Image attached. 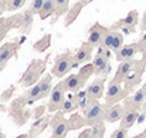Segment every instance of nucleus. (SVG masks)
<instances>
[{"label": "nucleus", "mask_w": 146, "mask_h": 138, "mask_svg": "<svg viewBox=\"0 0 146 138\" xmlns=\"http://www.w3.org/2000/svg\"><path fill=\"white\" fill-rule=\"evenodd\" d=\"M95 74V70H94V64H85L82 66V68L77 73V74H71L68 76L64 81V86H65V90L67 92H78L80 90L84 88V86L87 84V81L90 80V77Z\"/></svg>", "instance_id": "nucleus-1"}, {"label": "nucleus", "mask_w": 146, "mask_h": 138, "mask_svg": "<svg viewBox=\"0 0 146 138\" xmlns=\"http://www.w3.org/2000/svg\"><path fill=\"white\" fill-rule=\"evenodd\" d=\"M46 64H47V57L46 58H37L33 60L30 63V66L27 67V70L23 73L19 84L23 88H30L31 86H34L36 83L40 81V78L43 77V73L46 71Z\"/></svg>", "instance_id": "nucleus-2"}, {"label": "nucleus", "mask_w": 146, "mask_h": 138, "mask_svg": "<svg viewBox=\"0 0 146 138\" xmlns=\"http://www.w3.org/2000/svg\"><path fill=\"white\" fill-rule=\"evenodd\" d=\"M78 64L74 58V53L71 51H65L60 56L55 57V61H54V66H52V70H51V74L57 78H61L64 76H67L71 68H77Z\"/></svg>", "instance_id": "nucleus-3"}, {"label": "nucleus", "mask_w": 146, "mask_h": 138, "mask_svg": "<svg viewBox=\"0 0 146 138\" xmlns=\"http://www.w3.org/2000/svg\"><path fill=\"white\" fill-rule=\"evenodd\" d=\"M94 70L99 77H106L111 71V50L106 47H98V51L94 57Z\"/></svg>", "instance_id": "nucleus-4"}, {"label": "nucleus", "mask_w": 146, "mask_h": 138, "mask_svg": "<svg viewBox=\"0 0 146 138\" xmlns=\"http://www.w3.org/2000/svg\"><path fill=\"white\" fill-rule=\"evenodd\" d=\"M105 111H106V107L105 104H101L98 100L92 101L88 108L84 111V118H85V123L87 125H97L105 121Z\"/></svg>", "instance_id": "nucleus-5"}, {"label": "nucleus", "mask_w": 146, "mask_h": 138, "mask_svg": "<svg viewBox=\"0 0 146 138\" xmlns=\"http://www.w3.org/2000/svg\"><path fill=\"white\" fill-rule=\"evenodd\" d=\"M65 94H67V90H65L64 81H60L57 86L52 87V90L48 95V104H47L48 113H55V111L61 110V107L67 98Z\"/></svg>", "instance_id": "nucleus-6"}, {"label": "nucleus", "mask_w": 146, "mask_h": 138, "mask_svg": "<svg viewBox=\"0 0 146 138\" xmlns=\"http://www.w3.org/2000/svg\"><path fill=\"white\" fill-rule=\"evenodd\" d=\"M128 90L122 88V84L111 81L106 90V97H105V107H111L113 104H118L121 100H123L128 95Z\"/></svg>", "instance_id": "nucleus-7"}, {"label": "nucleus", "mask_w": 146, "mask_h": 138, "mask_svg": "<svg viewBox=\"0 0 146 138\" xmlns=\"http://www.w3.org/2000/svg\"><path fill=\"white\" fill-rule=\"evenodd\" d=\"M62 115H64V114L61 113V115H57V117L52 120V123H51V125H52V133H51V137L50 138H65L67 134H68V131L72 130L70 120H65Z\"/></svg>", "instance_id": "nucleus-8"}, {"label": "nucleus", "mask_w": 146, "mask_h": 138, "mask_svg": "<svg viewBox=\"0 0 146 138\" xmlns=\"http://www.w3.org/2000/svg\"><path fill=\"white\" fill-rule=\"evenodd\" d=\"M19 47H20V43H17V42H9V43H4L0 47V71L17 54Z\"/></svg>", "instance_id": "nucleus-9"}, {"label": "nucleus", "mask_w": 146, "mask_h": 138, "mask_svg": "<svg viewBox=\"0 0 146 138\" xmlns=\"http://www.w3.org/2000/svg\"><path fill=\"white\" fill-rule=\"evenodd\" d=\"M136 64H138V60H133V58L121 61V63H119V67H118V70H116V74H115V77H113L112 81H113V83H119V84L125 83L126 77L132 73V70L136 67Z\"/></svg>", "instance_id": "nucleus-10"}, {"label": "nucleus", "mask_w": 146, "mask_h": 138, "mask_svg": "<svg viewBox=\"0 0 146 138\" xmlns=\"http://www.w3.org/2000/svg\"><path fill=\"white\" fill-rule=\"evenodd\" d=\"M108 31H109V30H108L106 27L101 26L99 23H95V24L90 29V33H88V39H87V42L94 47H101Z\"/></svg>", "instance_id": "nucleus-11"}, {"label": "nucleus", "mask_w": 146, "mask_h": 138, "mask_svg": "<svg viewBox=\"0 0 146 138\" xmlns=\"http://www.w3.org/2000/svg\"><path fill=\"white\" fill-rule=\"evenodd\" d=\"M145 101H146V84L142 88L136 90V91L132 94V97L126 98L123 105H125L126 110H139L143 105Z\"/></svg>", "instance_id": "nucleus-12"}, {"label": "nucleus", "mask_w": 146, "mask_h": 138, "mask_svg": "<svg viewBox=\"0 0 146 138\" xmlns=\"http://www.w3.org/2000/svg\"><path fill=\"white\" fill-rule=\"evenodd\" d=\"M102 46L109 48L113 53L119 51L121 47L123 46V36H122V33H119V31H108L105 39H104Z\"/></svg>", "instance_id": "nucleus-13"}, {"label": "nucleus", "mask_w": 146, "mask_h": 138, "mask_svg": "<svg viewBox=\"0 0 146 138\" xmlns=\"http://www.w3.org/2000/svg\"><path fill=\"white\" fill-rule=\"evenodd\" d=\"M145 64H146V60L138 61L136 67H135V68L132 70V73L126 77V80H125V88H126L128 91L132 90L135 86H138V84L141 83V76H142L143 70H145Z\"/></svg>", "instance_id": "nucleus-14"}, {"label": "nucleus", "mask_w": 146, "mask_h": 138, "mask_svg": "<svg viewBox=\"0 0 146 138\" xmlns=\"http://www.w3.org/2000/svg\"><path fill=\"white\" fill-rule=\"evenodd\" d=\"M85 90H87L88 97L92 101L99 100L104 95V90H105V77H98V78H95L94 81H91L88 84V87Z\"/></svg>", "instance_id": "nucleus-15"}, {"label": "nucleus", "mask_w": 146, "mask_h": 138, "mask_svg": "<svg viewBox=\"0 0 146 138\" xmlns=\"http://www.w3.org/2000/svg\"><path fill=\"white\" fill-rule=\"evenodd\" d=\"M92 51H94V46H91L88 42L84 43L75 53H74V58L77 61V64H88V61H91L92 58Z\"/></svg>", "instance_id": "nucleus-16"}, {"label": "nucleus", "mask_w": 146, "mask_h": 138, "mask_svg": "<svg viewBox=\"0 0 146 138\" xmlns=\"http://www.w3.org/2000/svg\"><path fill=\"white\" fill-rule=\"evenodd\" d=\"M126 108L125 105H121V104H113L111 107H106V111H105V121L106 123H116V121H121L123 114H125Z\"/></svg>", "instance_id": "nucleus-17"}, {"label": "nucleus", "mask_w": 146, "mask_h": 138, "mask_svg": "<svg viewBox=\"0 0 146 138\" xmlns=\"http://www.w3.org/2000/svg\"><path fill=\"white\" fill-rule=\"evenodd\" d=\"M138 50H141L139 43H132V44H128V46H122L119 51L115 53V57H116V61H125V60H131L133 58V56L138 53Z\"/></svg>", "instance_id": "nucleus-18"}, {"label": "nucleus", "mask_w": 146, "mask_h": 138, "mask_svg": "<svg viewBox=\"0 0 146 138\" xmlns=\"http://www.w3.org/2000/svg\"><path fill=\"white\" fill-rule=\"evenodd\" d=\"M51 123V118H50V115H44V117H40V118H37L34 123H33V125H31V128H30V131H29V134H30V137L31 138H37L47 127H48V124Z\"/></svg>", "instance_id": "nucleus-19"}, {"label": "nucleus", "mask_w": 146, "mask_h": 138, "mask_svg": "<svg viewBox=\"0 0 146 138\" xmlns=\"http://www.w3.org/2000/svg\"><path fill=\"white\" fill-rule=\"evenodd\" d=\"M139 23V16H138V11L136 10H132L126 14V17H123L121 21H119V26L123 27L126 30V33H131L135 30L136 24Z\"/></svg>", "instance_id": "nucleus-20"}, {"label": "nucleus", "mask_w": 146, "mask_h": 138, "mask_svg": "<svg viewBox=\"0 0 146 138\" xmlns=\"http://www.w3.org/2000/svg\"><path fill=\"white\" fill-rule=\"evenodd\" d=\"M21 19H23V14L14 16V17H9V19L0 17V42H1L3 37L7 34V31H9L11 27H14V23H16V21L21 26Z\"/></svg>", "instance_id": "nucleus-21"}, {"label": "nucleus", "mask_w": 146, "mask_h": 138, "mask_svg": "<svg viewBox=\"0 0 146 138\" xmlns=\"http://www.w3.org/2000/svg\"><path fill=\"white\" fill-rule=\"evenodd\" d=\"M139 118V110H126L122 120H121V127L131 128Z\"/></svg>", "instance_id": "nucleus-22"}, {"label": "nucleus", "mask_w": 146, "mask_h": 138, "mask_svg": "<svg viewBox=\"0 0 146 138\" xmlns=\"http://www.w3.org/2000/svg\"><path fill=\"white\" fill-rule=\"evenodd\" d=\"M78 108H80V105H78L77 97H75V94L71 92V95L65 98V101H64V104L61 107V113L62 114H71V113L77 111Z\"/></svg>", "instance_id": "nucleus-23"}, {"label": "nucleus", "mask_w": 146, "mask_h": 138, "mask_svg": "<svg viewBox=\"0 0 146 138\" xmlns=\"http://www.w3.org/2000/svg\"><path fill=\"white\" fill-rule=\"evenodd\" d=\"M52 14H55V3H54V0H44V4H43V7H41V10L38 13V17L41 20H44V19L51 17Z\"/></svg>", "instance_id": "nucleus-24"}, {"label": "nucleus", "mask_w": 146, "mask_h": 138, "mask_svg": "<svg viewBox=\"0 0 146 138\" xmlns=\"http://www.w3.org/2000/svg\"><path fill=\"white\" fill-rule=\"evenodd\" d=\"M75 97H77V101H78V105H80V110L85 111L88 108V105L92 102V100L88 97L87 90H80L78 92H75Z\"/></svg>", "instance_id": "nucleus-25"}, {"label": "nucleus", "mask_w": 146, "mask_h": 138, "mask_svg": "<svg viewBox=\"0 0 146 138\" xmlns=\"http://www.w3.org/2000/svg\"><path fill=\"white\" fill-rule=\"evenodd\" d=\"M31 23H33V13L30 11V9L23 14V19H21V26L20 29L24 31V33H29L30 27H31Z\"/></svg>", "instance_id": "nucleus-26"}, {"label": "nucleus", "mask_w": 146, "mask_h": 138, "mask_svg": "<svg viewBox=\"0 0 146 138\" xmlns=\"http://www.w3.org/2000/svg\"><path fill=\"white\" fill-rule=\"evenodd\" d=\"M55 3V16H62L68 11V6H70V0H54Z\"/></svg>", "instance_id": "nucleus-27"}, {"label": "nucleus", "mask_w": 146, "mask_h": 138, "mask_svg": "<svg viewBox=\"0 0 146 138\" xmlns=\"http://www.w3.org/2000/svg\"><path fill=\"white\" fill-rule=\"evenodd\" d=\"M50 42H51V36H50V34H46V36H44V37H41L38 42H36V44H34V50H37L38 53L46 51V50L50 47Z\"/></svg>", "instance_id": "nucleus-28"}, {"label": "nucleus", "mask_w": 146, "mask_h": 138, "mask_svg": "<svg viewBox=\"0 0 146 138\" xmlns=\"http://www.w3.org/2000/svg\"><path fill=\"white\" fill-rule=\"evenodd\" d=\"M81 7H82V4H81V3H77V4L70 10V13H68V16H67V19H65V26H70V24L75 20V17L78 16V13H80Z\"/></svg>", "instance_id": "nucleus-29"}, {"label": "nucleus", "mask_w": 146, "mask_h": 138, "mask_svg": "<svg viewBox=\"0 0 146 138\" xmlns=\"http://www.w3.org/2000/svg\"><path fill=\"white\" fill-rule=\"evenodd\" d=\"M6 10L9 11H16L19 9H21L26 3V0H6Z\"/></svg>", "instance_id": "nucleus-30"}, {"label": "nucleus", "mask_w": 146, "mask_h": 138, "mask_svg": "<svg viewBox=\"0 0 146 138\" xmlns=\"http://www.w3.org/2000/svg\"><path fill=\"white\" fill-rule=\"evenodd\" d=\"M104 134H105V125L102 123L97 124V125H92V128H91V138H104Z\"/></svg>", "instance_id": "nucleus-31"}, {"label": "nucleus", "mask_w": 146, "mask_h": 138, "mask_svg": "<svg viewBox=\"0 0 146 138\" xmlns=\"http://www.w3.org/2000/svg\"><path fill=\"white\" fill-rule=\"evenodd\" d=\"M43 4H44V0H31V3H30V11L33 14H38L40 10H41V7H43Z\"/></svg>", "instance_id": "nucleus-32"}, {"label": "nucleus", "mask_w": 146, "mask_h": 138, "mask_svg": "<svg viewBox=\"0 0 146 138\" xmlns=\"http://www.w3.org/2000/svg\"><path fill=\"white\" fill-rule=\"evenodd\" d=\"M128 131H129V128L119 127V128H116V130L112 133L111 138H128Z\"/></svg>", "instance_id": "nucleus-33"}, {"label": "nucleus", "mask_w": 146, "mask_h": 138, "mask_svg": "<svg viewBox=\"0 0 146 138\" xmlns=\"http://www.w3.org/2000/svg\"><path fill=\"white\" fill-rule=\"evenodd\" d=\"M78 138H91V130H85V131H82Z\"/></svg>", "instance_id": "nucleus-34"}, {"label": "nucleus", "mask_w": 146, "mask_h": 138, "mask_svg": "<svg viewBox=\"0 0 146 138\" xmlns=\"http://www.w3.org/2000/svg\"><path fill=\"white\" fill-rule=\"evenodd\" d=\"M141 30H142V31H146V13L143 14L142 21H141Z\"/></svg>", "instance_id": "nucleus-35"}, {"label": "nucleus", "mask_w": 146, "mask_h": 138, "mask_svg": "<svg viewBox=\"0 0 146 138\" xmlns=\"http://www.w3.org/2000/svg\"><path fill=\"white\" fill-rule=\"evenodd\" d=\"M43 110H44V107H40L38 110H36V114H34V117H36V120H37V118H40V115H41V113H43Z\"/></svg>", "instance_id": "nucleus-36"}, {"label": "nucleus", "mask_w": 146, "mask_h": 138, "mask_svg": "<svg viewBox=\"0 0 146 138\" xmlns=\"http://www.w3.org/2000/svg\"><path fill=\"white\" fill-rule=\"evenodd\" d=\"M16 138H31V137H30V134L27 133V134H20V135H17Z\"/></svg>", "instance_id": "nucleus-37"}, {"label": "nucleus", "mask_w": 146, "mask_h": 138, "mask_svg": "<svg viewBox=\"0 0 146 138\" xmlns=\"http://www.w3.org/2000/svg\"><path fill=\"white\" fill-rule=\"evenodd\" d=\"M139 46H143V48H145V50H146V36H145V37H143V40L141 42V44H139Z\"/></svg>", "instance_id": "nucleus-38"}, {"label": "nucleus", "mask_w": 146, "mask_h": 138, "mask_svg": "<svg viewBox=\"0 0 146 138\" xmlns=\"http://www.w3.org/2000/svg\"><path fill=\"white\" fill-rule=\"evenodd\" d=\"M131 138H145V135H143V133H142V134H139V135H133V137H131Z\"/></svg>", "instance_id": "nucleus-39"}, {"label": "nucleus", "mask_w": 146, "mask_h": 138, "mask_svg": "<svg viewBox=\"0 0 146 138\" xmlns=\"http://www.w3.org/2000/svg\"><path fill=\"white\" fill-rule=\"evenodd\" d=\"M0 138H6V135H4V134H3L1 131H0Z\"/></svg>", "instance_id": "nucleus-40"}, {"label": "nucleus", "mask_w": 146, "mask_h": 138, "mask_svg": "<svg viewBox=\"0 0 146 138\" xmlns=\"http://www.w3.org/2000/svg\"><path fill=\"white\" fill-rule=\"evenodd\" d=\"M143 108H145V110H146V101H145V102H143Z\"/></svg>", "instance_id": "nucleus-41"}, {"label": "nucleus", "mask_w": 146, "mask_h": 138, "mask_svg": "<svg viewBox=\"0 0 146 138\" xmlns=\"http://www.w3.org/2000/svg\"><path fill=\"white\" fill-rule=\"evenodd\" d=\"M143 135H145V138H146V130H145V131H143Z\"/></svg>", "instance_id": "nucleus-42"}]
</instances>
